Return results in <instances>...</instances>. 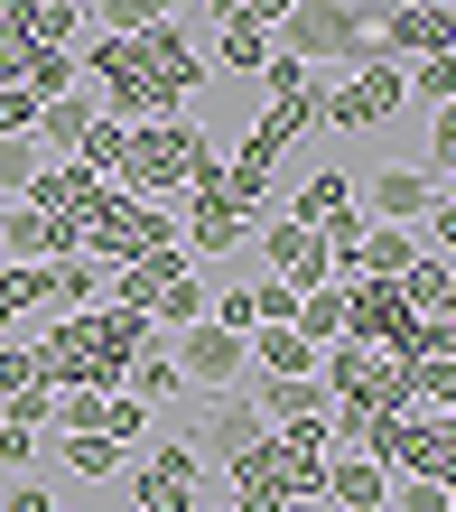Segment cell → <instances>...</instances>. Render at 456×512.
Instances as JSON below:
<instances>
[{"instance_id": "1", "label": "cell", "mask_w": 456, "mask_h": 512, "mask_svg": "<svg viewBox=\"0 0 456 512\" xmlns=\"http://www.w3.org/2000/svg\"><path fill=\"white\" fill-rule=\"evenodd\" d=\"M75 75H94V103L140 131V122H168V112L205 84V56H196V38L177 19H159V28H140V38L75 47Z\"/></svg>"}, {"instance_id": "2", "label": "cell", "mask_w": 456, "mask_h": 512, "mask_svg": "<svg viewBox=\"0 0 456 512\" xmlns=\"http://www.w3.org/2000/svg\"><path fill=\"white\" fill-rule=\"evenodd\" d=\"M149 345H159V326L131 317V308H66L38 336V364H47L56 391H121V373H131Z\"/></svg>"}, {"instance_id": "3", "label": "cell", "mask_w": 456, "mask_h": 512, "mask_svg": "<svg viewBox=\"0 0 456 512\" xmlns=\"http://www.w3.org/2000/svg\"><path fill=\"white\" fill-rule=\"evenodd\" d=\"M121 485H131V512H205V494H224V466H205L196 438H149L121 466Z\"/></svg>"}, {"instance_id": "4", "label": "cell", "mask_w": 456, "mask_h": 512, "mask_svg": "<svg viewBox=\"0 0 456 512\" xmlns=\"http://www.w3.org/2000/svg\"><path fill=\"white\" fill-rule=\"evenodd\" d=\"M363 47H373V0H298L280 19V56L298 66H363Z\"/></svg>"}, {"instance_id": "5", "label": "cell", "mask_w": 456, "mask_h": 512, "mask_svg": "<svg viewBox=\"0 0 456 512\" xmlns=\"http://www.w3.org/2000/svg\"><path fill=\"white\" fill-rule=\"evenodd\" d=\"M196 122H140L131 131V149H121V168H112V187L121 196H149V205H168V196H187V159H196Z\"/></svg>"}, {"instance_id": "6", "label": "cell", "mask_w": 456, "mask_h": 512, "mask_svg": "<svg viewBox=\"0 0 456 512\" xmlns=\"http://www.w3.org/2000/svg\"><path fill=\"white\" fill-rule=\"evenodd\" d=\"M84 252H94V261H140V252H159V243H177V215H168V205H149V196H121V187H103L94 205H84Z\"/></svg>"}, {"instance_id": "7", "label": "cell", "mask_w": 456, "mask_h": 512, "mask_svg": "<svg viewBox=\"0 0 456 512\" xmlns=\"http://www.w3.org/2000/svg\"><path fill=\"white\" fill-rule=\"evenodd\" d=\"M401 103H410V75H401V56L363 47V66H354V75H345L326 103H317V122H336V131H382Z\"/></svg>"}, {"instance_id": "8", "label": "cell", "mask_w": 456, "mask_h": 512, "mask_svg": "<svg viewBox=\"0 0 456 512\" xmlns=\"http://www.w3.org/2000/svg\"><path fill=\"white\" fill-rule=\"evenodd\" d=\"M177 382L187 391H252V336H233V326L215 317H196V326H177Z\"/></svg>"}, {"instance_id": "9", "label": "cell", "mask_w": 456, "mask_h": 512, "mask_svg": "<svg viewBox=\"0 0 456 512\" xmlns=\"http://www.w3.org/2000/svg\"><path fill=\"white\" fill-rule=\"evenodd\" d=\"M373 47L419 66V56H456V0H373Z\"/></svg>"}, {"instance_id": "10", "label": "cell", "mask_w": 456, "mask_h": 512, "mask_svg": "<svg viewBox=\"0 0 456 512\" xmlns=\"http://www.w3.org/2000/svg\"><path fill=\"white\" fill-rule=\"evenodd\" d=\"M196 457L205 466H233V457H252V447L270 438V419H261V401L252 391H196Z\"/></svg>"}, {"instance_id": "11", "label": "cell", "mask_w": 456, "mask_h": 512, "mask_svg": "<svg viewBox=\"0 0 456 512\" xmlns=\"http://www.w3.org/2000/svg\"><path fill=\"white\" fill-rule=\"evenodd\" d=\"M252 233H261V261H270V280H280L289 298H308V289L336 280V270H326V233H317V224L270 215V224H252Z\"/></svg>"}, {"instance_id": "12", "label": "cell", "mask_w": 456, "mask_h": 512, "mask_svg": "<svg viewBox=\"0 0 456 512\" xmlns=\"http://www.w3.org/2000/svg\"><path fill=\"white\" fill-rule=\"evenodd\" d=\"M187 270H196V252H187V243H159V252H140V261H121V270H112L103 308H131V317H149V298H159V289H177Z\"/></svg>"}, {"instance_id": "13", "label": "cell", "mask_w": 456, "mask_h": 512, "mask_svg": "<svg viewBox=\"0 0 456 512\" xmlns=\"http://www.w3.org/2000/svg\"><path fill=\"white\" fill-rule=\"evenodd\" d=\"M177 243H187L196 261H224V252H242L252 243V215L215 187V196H187V224H177Z\"/></svg>"}, {"instance_id": "14", "label": "cell", "mask_w": 456, "mask_h": 512, "mask_svg": "<svg viewBox=\"0 0 456 512\" xmlns=\"http://www.w3.org/2000/svg\"><path fill=\"white\" fill-rule=\"evenodd\" d=\"M326 512H382L391 503V466L382 457H363V447H336L326 457V494H317Z\"/></svg>"}, {"instance_id": "15", "label": "cell", "mask_w": 456, "mask_h": 512, "mask_svg": "<svg viewBox=\"0 0 456 512\" xmlns=\"http://www.w3.org/2000/svg\"><path fill=\"white\" fill-rule=\"evenodd\" d=\"M354 196H363V215H373V224H419L438 205V177L429 168H382L373 187H354Z\"/></svg>"}, {"instance_id": "16", "label": "cell", "mask_w": 456, "mask_h": 512, "mask_svg": "<svg viewBox=\"0 0 456 512\" xmlns=\"http://www.w3.org/2000/svg\"><path fill=\"white\" fill-rule=\"evenodd\" d=\"M252 401H261V419L270 429H326V410H336V391H326L317 373H298V382H252Z\"/></svg>"}, {"instance_id": "17", "label": "cell", "mask_w": 456, "mask_h": 512, "mask_svg": "<svg viewBox=\"0 0 456 512\" xmlns=\"http://www.w3.org/2000/svg\"><path fill=\"white\" fill-rule=\"evenodd\" d=\"M224 503L233 512H289V475H280V457H270V438L224 466Z\"/></svg>"}, {"instance_id": "18", "label": "cell", "mask_w": 456, "mask_h": 512, "mask_svg": "<svg viewBox=\"0 0 456 512\" xmlns=\"http://www.w3.org/2000/svg\"><path fill=\"white\" fill-rule=\"evenodd\" d=\"M103 187H112V177H94V168H75V159H47V168H38V187H28L19 205H38V215H56V224H75V215H84V205H94Z\"/></svg>"}, {"instance_id": "19", "label": "cell", "mask_w": 456, "mask_h": 512, "mask_svg": "<svg viewBox=\"0 0 456 512\" xmlns=\"http://www.w3.org/2000/svg\"><path fill=\"white\" fill-rule=\"evenodd\" d=\"M270 177H280V159H270V149H252V140H242V149H224V196H233L252 224H270V215H280V205H270Z\"/></svg>"}, {"instance_id": "20", "label": "cell", "mask_w": 456, "mask_h": 512, "mask_svg": "<svg viewBox=\"0 0 456 512\" xmlns=\"http://www.w3.org/2000/svg\"><path fill=\"white\" fill-rule=\"evenodd\" d=\"M345 215H363V196H354L345 168H317L308 187L289 196V224H317V233H326V224H345Z\"/></svg>"}, {"instance_id": "21", "label": "cell", "mask_w": 456, "mask_h": 512, "mask_svg": "<svg viewBox=\"0 0 456 512\" xmlns=\"http://www.w3.org/2000/svg\"><path fill=\"white\" fill-rule=\"evenodd\" d=\"M103 289H112V261H94V252L47 261V298H56V317H66V308H103Z\"/></svg>"}, {"instance_id": "22", "label": "cell", "mask_w": 456, "mask_h": 512, "mask_svg": "<svg viewBox=\"0 0 456 512\" xmlns=\"http://www.w3.org/2000/svg\"><path fill=\"white\" fill-rule=\"evenodd\" d=\"M298 382V373H317V345L298 336V326H252V382Z\"/></svg>"}, {"instance_id": "23", "label": "cell", "mask_w": 456, "mask_h": 512, "mask_svg": "<svg viewBox=\"0 0 456 512\" xmlns=\"http://www.w3.org/2000/svg\"><path fill=\"white\" fill-rule=\"evenodd\" d=\"M94 112H103V103L84 94V84H75V94H56V103L38 112V149H47V159H75V140L94 131Z\"/></svg>"}, {"instance_id": "24", "label": "cell", "mask_w": 456, "mask_h": 512, "mask_svg": "<svg viewBox=\"0 0 456 512\" xmlns=\"http://www.w3.org/2000/svg\"><path fill=\"white\" fill-rule=\"evenodd\" d=\"M419 252H429V243H419L410 224H373V215H363V280H401Z\"/></svg>"}, {"instance_id": "25", "label": "cell", "mask_w": 456, "mask_h": 512, "mask_svg": "<svg viewBox=\"0 0 456 512\" xmlns=\"http://www.w3.org/2000/svg\"><path fill=\"white\" fill-rule=\"evenodd\" d=\"M56 457H66V475H84V485H112L121 466H131V447H112L103 429H75V438H47Z\"/></svg>"}, {"instance_id": "26", "label": "cell", "mask_w": 456, "mask_h": 512, "mask_svg": "<svg viewBox=\"0 0 456 512\" xmlns=\"http://www.w3.org/2000/svg\"><path fill=\"white\" fill-rule=\"evenodd\" d=\"M19 38L28 47H75L84 38V0H19Z\"/></svg>"}, {"instance_id": "27", "label": "cell", "mask_w": 456, "mask_h": 512, "mask_svg": "<svg viewBox=\"0 0 456 512\" xmlns=\"http://www.w3.org/2000/svg\"><path fill=\"white\" fill-rule=\"evenodd\" d=\"M270 56H280L270 28H252V19H224V28H215V66H224V75H261Z\"/></svg>"}, {"instance_id": "28", "label": "cell", "mask_w": 456, "mask_h": 512, "mask_svg": "<svg viewBox=\"0 0 456 512\" xmlns=\"http://www.w3.org/2000/svg\"><path fill=\"white\" fill-rule=\"evenodd\" d=\"M84 19H94L103 38H140V28L177 19V0H84Z\"/></svg>"}, {"instance_id": "29", "label": "cell", "mask_w": 456, "mask_h": 512, "mask_svg": "<svg viewBox=\"0 0 456 512\" xmlns=\"http://www.w3.org/2000/svg\"><path fill=\"white\" fill-rule=\"evenodd\" d=\"M19 84H28V94H38V103H56V94H75V47H28L19 56Z\"/></svg>"}, {"instance_id": "30", "label": "cell", "mask_w": 456, "mask_h": 512, "mask_svg": "<svg viewBox=\"0 0 456 512\" xmlns=\"http://www.w3.org/2000/svg\"><path fill=\"white\" fill-rule=\"evenodd\" d=\"M289 326H298V336H308V345L326 354V345L345 336V280H326V289H308V298H298V317H289Z\"/></svg>"}, {"instance_id": "31", "label": "cell", "mask_w": 456, "mask_h": 512, "mask_svg": "<svg viewBox=\"0 0 456 512\" xmlns=\"http://www.w3.org/2000/svg\"><path fill=\"white\" fill-rule=\"evenodd\" d=\"M47 308V270L38 261H0V336H10V317Z\"/></svg>"}, {"instance_id": "32", "label": "cell", "mask_w": 456, "mask_h": 512, "mask_svg": "<svg viewBox=\"0 0 456 512\" xmlns=\"http://www.w3.org/2000/svg\"><path fill=\"white\" fill-rule=\"evenodd\" d=\"M121 391H140V401H149V410H159V401H177V391H187V382H177V354H168V345H149V354H140V364H131V373H121Z\"/></svg>"}, {"instance_id": "33", "label": "cell", "mask_w": 456, "mask_h": 512, "mask_svg": "<svg viewBox=\"0 0 456 512\" xmlns=\"http://www.w3.org/2000/svg\"><path fill=\"white\" fill-rule=\"evenodd\" d=\"M103 438L131 447V457L149 447V401H140V391H103Z\"/></svg>"}, {"instance_id": "34", "label": "cell", "mask_w": 456, "mask_h": 512, "mask_svg": "<svg viewBox=\"0 0 456 512\" xmlns=\"http://www.w3.org/2000/svg\"><path fill=\"white\" fill-rule=\"evenodd\" d=\"M401 373H410L419 410H456V354H419V364H401Z\"/></svg>"}, {"instance_id": "35", "label": "cell", "mask_w": 456, "mask_h": 512, "mask_svg": "<svg viewBox=\"0 0 456 512\" xmlns=\"http://www.w3.org/2000/svg\"><path fill=\"white\" fill-rule=\"evenodd\" d=\"M121 149H131V122H112V112H94V131L75 140V168H94V177H112V168H121Z\"/></svg>"}, {"instance_id": "36", "label": "cell", "mask_w": 456, "mask_h": 512, "mask_svg": "<svg viewBox=\"0 0 456 512\" xmlns=\"http://www.w3.org/2000/svg\"><path fill=\"white\" fill-rule=\"evenodd\" d=\"M196 317H205V280H196V270H187L177 289L149 298V326H159V336H177V326H196Z\"/></svg>"}, {"instance_id": "37", "label": "cell", "mask_w": 456, "mask_h": 512, "mask_svg": "<svg viewBox=\"0 0 456 512\" xmlns=\"http://www.w3.org/2000/svg\"><path fill=\"white\" fill-rule=\"evenodd\" d=\"M19 391H56V382L38 364V345H10V336H0V401H19Z\"/></svg>"}, {"instance_id": "38", "label": "cell", "mask_w": 456, "mask_h": 512, "mask_svg": "<svg viewBox=\"0 0 456 512\" xmlns=\"http://www.w3.org/2000/svg\"><path fill=\"white\" fill-rule=\"evenodd\" d=\"M38 168H47V149H38V140H0V205L38 187Z\"/></svg>"}, {"instance_id": "39", "label": "cell", "mask_w": 456, "mask_h": 512, "mask_svg": "<svg viewBox=\"0 0 456 512\" xmlns=\"http://www.w3.org/2000/svg\"><path fill=\"white\" fill-rule=\"evenodd\" d=\"M401 75H410V103H429V112L456 103V56H419V66H401Z\"/></svg>"}, {"instance_id": "40", "label": "cell", "mask_w": 456, "mask_h": 512, "mask_svg": "<svg viewBox=\"0 0 456 512\" xmlns=\"http://www.w3.org/2000/svg\"><path fill=\"white\" fill-rule=\"evenodd\" d=\"M382 512H456V494L438 485V475H391V503Z\"/></svg>"}, {"instance_id": "41", "label": "cell", "mask_w": 456, "mask_h": 512, "mask_svg": "<svg viewBox=\"0 0 456 512\" xmlns=\"http://www.w3.org/2000/svg\"><path fill=\"white\" fill-rule=\"evenodd\" d=\"M326 270H336V280H363V215L326 224Z\"/></svg>"}, {"instance_id": "42", "label": "cell", "mask_w": 456, "mask_h": 512, "mask_svg": "<svg viewBox=\"0 0 456 512\" xmlns=\"http://www.w3.org/2000/svg\"><path fill=\"white\" fill-rule=\"evenodd\" d=\"M75 429H103V391H56V438Z\"/></svg>"}, {"instance_id": "43", "label": "cell", "mask_w": 456, "mask_h": 512, "mask_svg": "<svg viewBox=\"0 0 456 512\" xmlns=\"http://www.w3.org/2000/svg\"><path fill=\"white\" fill-rule=\"evenodd\" d=\"M38 457H47V438H38V429H10V419H0V475H28Z\"/></svg>"}, {"instance_id": "44", "label": "cell", "mask_w": 456, "mask_h": 512, "mask_svg": "<svg viewBox=\"0 0 456 512\" xmlns=\"http://www.w3.org/2000/svg\"><path fill=\"white\" fill-rule=\"evenodd\" d=\"M0 419H10V429H56V391H19V401H0Z\"/></svg>"}, {"instance_id": "45", "label": "cell", "mask_w": 456, "mask_h": 512, "mask_svg": "<svg viewBox=\"0 0 456 512\" xmlns=\"http://www.w3.org/2000/svg\"><path fill=\"white\" fill-rule=\"evenodd\" d=\"M410 233H419L429 252H447V261H456V196H438V205H429V215H419Z\"/></svg>"}, {"instance_id": "46", "label": "cell", "mask_w": 456, "mask_h": 512, "mask_svg": "<svg viewBox=\"0 0 456 512\" xmlns=\"http://www.w3.org/2000/svg\"><path fill=\"white\" fill-rule=\"evenodd\" d=\"M429 149H438V168H429V177H447V168H456V103L429 112Z\"/></svg>"}, {"instance_id": "47", "label": "cell", "mask_w": 456, "mask_h": 512, "mask_svg": "<svg viewBox=\"0 0 456 512\" xmlns=\"http://www.w3.org/2000/svg\"><path fill=\"white\" fill-rule=\"evenodd\" d=\"M0 512H56V494L38 485V475H19V485H10V494H0Z\"/></svg>"}, {"instance_id": "48", "label": "cell", "mask_w": 456, "mask_h": 512, "mask_svg": "<svg viewBox=\"0 0 456 512\" xmlns=\"http://www.w3.org/2000/svg\"><path fill=\"white\" fill-rule=\"evenodd\" d=\"M298 10V0H242V19H252V28H270V38H280V19Z\"/></svg>"}, {"instance_id": "49", "label": "cell", "mask_w": 456, "mask_h": 512, "mask_svg": "<svg viewBox=\"0 0 456 512\" xmlns=\"http://www.w3.org/2000/svg\"><path fill=\"white\" fill-rule=\"evenodd\" d=\"M19 56H28V38H19V28H0V84H19Z\"/></svg>"}, {"instance_id": "50", "label": "cell", "mask_w": 456, "mask_h": 512, "mask_svg": "<svg viewBox=\"0 0 456 512\" xmlns=\"http://www.w3.org/2000/svg\"><path fill=\"white\" fill-rule=\"evenodd\" d=\"M205 10H215V28H224V19H242V0H205Z\"/></svg>"}, {"instance_id": "51", "label": "cell", "mask_w": 456, "mask_h": 512, "mask_svg": "<svg viewBox=\"0 0 456 512\" xmlns=\"http://www.w3.org/2000/svg\"><path fill=\"white\" fill-rule=\"evenodd\" d=\"M0 28H19V0H0Z\"/></svg>"}, {"instance_id": "52", "label": "cell", "mask_w": 456, "mask_h": 512, "mask_svg": "<svg viewBox=\"0 0 456 512\" xmlns=\"http://www.w3.org/2000/svg\"><path fill=\"white\" fill-rule=\"evenodd\" d=\"M438 196H456V168H447V177H438Z\"/></svg>"}, {"instance_id": "53", "label": "cell", "mask_w": 456, "mask_h": 512, "mask_svg": "<svg viewBox=\"0 0 456 512\" xmlns=\"http://www.w3.org/2000/svg\"><path fill=\"white\" fill-rule=\"evenodd\" d=\"M289 512H326V503H289Z\"/></svg>"}, {"instance_id": "54", "label": "cell", "mask_w": 456, "mask_h": 512, "mask_svg": "<svg viewBox=\"0 0 456 512\" xmlns=\"http://www.w3.org/2000/svg\"><path fill=\"white\" fill-rule=\"evenodd\" d=\"M447 429H456V410H447Z\"/></svg>"}, {"instance_id": "55", "label": "cell", "mask_w": 456, "mask_h": 512, "mask_svg": "<svg viewBox=\"0 0 456 512\" xmlns=\"http://www.w3.org/2000/svg\"><path fill=\"white\" fill-rule=\"evenodd\" d=\"M447 494H456V485H447Z\"/></svg>"}, {"instance_id": "56", "label": "cell", "mask_w": 456, "mask_h": 512, "mask_svg": "<svg viewBox=\"0 0 456 512\" xmlns=\"http://www.w3.org/2000/svg\"><path fill=\"white\" fill-rule=\"evenodd\" d=\"M224 512H233V503H224Z\"/></svg>"}]
</instances>
